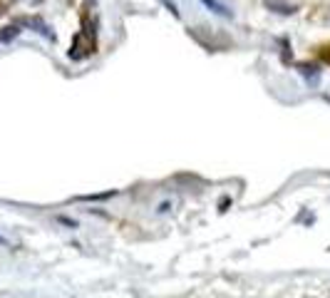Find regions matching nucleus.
Here are the masks:
<instances>
[{
	"label": "nucleus",
	"mask_w": 330,
	"mask_h": 298,
	"mask_svg": "<svg viewBox=\"0 0 330 298\" xmlns=\"http://www.w3.org/2000/svg\"><path fill=\"white\" fill-rule=\"evenodd\" d=\"M201 3H204V5L209 8V10H213L216 15H224V18H229V15H231V13L226 10V5H221L218 0H201Z\"/></svg>",
	"instance_id": "1"
},
{
	"label": "nucleus",
	"mask_w": 330,
	"mask_h": 298,
	"mask_svg": "<svg viewBox=\"0 0 330 298\" xmlns=\"http://www.w3.org/2000/svg\"><path fill=\"white\" fill-rule=\"evenodd\" d=\"M0 246H10V243H8V238L3 236V234H0Z\"/></svg>",
	"instance_id": "2"
}]
</instances>
